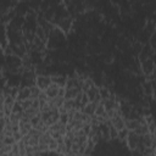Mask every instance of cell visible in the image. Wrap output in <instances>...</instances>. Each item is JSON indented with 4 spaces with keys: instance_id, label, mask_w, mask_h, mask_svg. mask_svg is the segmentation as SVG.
Listing matches in <instances>:
<instances>
[{
    "instance_id": "2e32d148",
    "label": "cell",
    "mask_w": 156,
    "mask_h": 156,
    "mask_svg": "<svg viewBox=\"0 0 156 156\" xmlns=\"http://www.w3.org/2000/svg\"><path fill=\"white\" fill-rule=\"evenodd\" d=\"M95 85V83H94V80H93V78L91 77H88L87 79H84L83 82H82V85H80V89H82V91L83 93H87L90 88H93Z\"/></svg>"
},
{
    "instance_id": "5b68a950",
    "label": "cell",
    "mask_w": 156,
    "mask_h": 156,
    "mask_svg": "<svg viewBox=\"0 0 156 156\" xmlns=\"http://www.w3.org/2000/svg\"><path fill=\"white\" fill-rule=\"evenodd\" d=\"M49 132L50 133H60L62 135H66L67 134V126L63 124L62 122L57 121L55 123H52L50 127H49Z\"/></svg>"
},
{
    "instance_id": "cb8c5ba5",
    "label": "cell",
    "mask_w": 156,
    "mask_h": 156,
    "mask_svg": "<svg viewBox=\"0 0 156 156\" xmlns=\"http://www.w3.org/2000/svg\"><path fill=\"white\" fill-rule=\"evenodd\" d=\"M41 122H43V119H41V113H40V112H39L37 116H34V117L30 119V123H32L33 128H34V127H37L38 124H40Z\"/></svg>"
},
{
    "instance_id": "484cf974",
    "label": "cell",
    "mask_w": 156,
    "mask_h": 156,
    "mask_svg": "<svg viewBox=\"0 0 156 156\" xmlns=\"http://www.w3.org/2000/svg\"><path fill=\"white\" fill-rule=\"evenodd\" d=\"M21 105H22L23 110L30 108V107H32V105H33V99H28V100H24V101H22V102H21Z\"/></svg>"
},
{
    "instance_id": "ac0fdd59",
    "label": "cell",
    "mask_w": 156,
    "mask_h": 156,
    "mask_svg": "<svg viewBox=\"0 0 156 156\" xmlns=\"http://www.w3.org/2000/svg\"><path fill=\"white\" fill-rule=\"evenodd\" d=\"M76 101L80 105V107H83V106H85L87 104L90 102V100H89V98H88V94H87V93H83V91H82L80 95L76 99Z\"/></svg>"
},
{
    "instance_id": "d4e9b609",
    "label": "cell",
    "mask_w": 156,
    "mask_h": 156,
    "mask_svg": "<svg viewBox=\"0 0 156 156\" xmlns=\"http://www.w3.org/2000/svg\"><path fill=\"white\" fill-rule=\"evenodd\" d=\"M110 139L111 140H117V136H118V130L113 127V126H111V123H110ZM110 140V141H111Z\"/></svg>"
},
{
    "instance_id": "603a6c76",
    "label": "cell",
    "mask_w": 156,
    "mask_h": 156,
    "mask_svg": "<svg viewBox=\"0 0 156 156\" xmlns=\"http://www.w3.org/2000/svg\"><path fill=\"white\" fill-rule=\"evenodd\" d=\"M105 112H106V108H105V106H104V104H102V101H101V102H99V104L96 105L95 116H104Z\"/></svg>"
},
{
    "instance_id": "277c9868",
    "label": "cell",
    "mask_w": 156,
    "mask_h": 156,
    "mask_svg": "<svg viewBox=\"0 0 156 156\" xmlns=\"http://www.w3.org/2000/svg\"><path fill=\"white\" fill-rule=\"evenodd\" d=\"M139 143H140V136L136 135L134 132H129L127 140H126V147L129 151H134V150H136V146Z\"/></svg>"
},
{
    "instance_id": "44dd1931",
    "label": "cell",
    "mask_w": 156,
    "mask_h": 156,
    "mask_svg": "<svg viewBox=\"0 0 156 156\" xmlns=\"http://www.w3.org/2000/svg\"><path fill=\"white\" fill-rule=\"evenodd\" d=\"M41 93H43V90H40L37 85L30 87V99H38Z\"/></svg>"
},
{
    "instance_id": "8992f818",
    "label": "cell",
    "mask_w": 156,
    "mask_h": 156,
    "mask_svg": "<svg viewBox=\"0 0 156 156\" xmlns=\"http://www.w3.org/2000/svg\"><path fill=\"white\" fill-rule=\"evenodd\" d=\"M88 98L90 100V102H95V104H99L101 102V98H100V93H99V87L98 85H94L93 88H90L88 91Z\"/></svg>"
},
{
    "instance_id": "ffe728a7",
    "label": "cell",
    "mask_w": 156,
    "mask_h": 156,
    "mask_svg": "<svg viewBox=\"0 0 156 156\" xmlns=\"http://www.w3.org/2000/svg\"><path fill=\"white\" fill-rule=\"evenodd\" d=\"M51 139H52V136H51V134H50L49 132L41 133V135H40V138H39V144H45V145H48Z\"/></svg>"
},
{
    "instance_id": "7a4b0ae2",
    "label": "cell",
    "mask_w": 156,
    "mask_h": 156,
    "mask_svg": "<svg viewBox=\"0 0 156 156\" xmlns=\"http://www.w3.org/2000/svg\"><path fill=\"white\" fill-rule=\"evenodd\" d=\"M140 71H141V74L144 77H149L151 74L155 73L156 71V65H155V61L151 58H147L143 62H140Z\"/></svg>"
},
{
    "instance_id": "5bb4252c",
    "label": "cell",
    "mask_w": 156,
    "mask_h": 156,
    "mask_svg": "<svg viewBox=\"0 0 156 156\" xmlns=\"http://www.w3.org/2000/svg\"><path fill=\"white\" fill-rule=\"evenodd\" d=\"M96 105L98 104H95V102H89V104H87L85 106L82 107V112H84L88 116H94L95 110H96Z\"/></svg>"
},
{
    "instance_id": "4316f807",
    "label": "cell",
    "mask_w": 156,
    "mask_h": 156,
    "mask_svg": "<svg viewBox=\"0 0 156 156\" xmlns=\"http://www.w3.org/2000/svg\"><path fill=\"white\" fill-rule=\"evenodd\" d=\"M72 156H83V155H82V154H73V152H72Z\"/></svg>"
},
{
    "instance_id": "d6986e66",
    "label": "cell",
    "mask_w": 156,
    "mask_h": 156,
    "mask_svg": "<svg viewBox=\"0 0 156 156\" xmlns=\"http://www.w3.org/2000/svg\"><path fill=\"white\" fill-rule=\"evenodd\" d=\"M134 133L136 134V135H139V136H141V135H145V134H147L149 133V127H147V124H145V123H141L135 130H134Z\"/></svg>"
},
{
    "instance_id": "9c48e42d",
    "label": "cell",
    "mask_w": 156,
    "mask_h": 156,
    "mask_svg": "<svg viewBox=\"0 0 156 156\" xmlns=\"http://www.w3.org/2000/svg\"><path fill=\"white\" fill-rule=\"evenodd\" d=\"M28 99H30V88L29 87H20V90H18V94H17V98H16V101L22 102V101L28 100Z\"/></svg>"
},
{
    "instance_id": "e0dca14e",
    "label": "cell",
    "mask_w": 156,
    "mask_h": 156,
    "mask_svg": "<svg viewBox=\"0 0 156 156\" xmlns=\"http://www.w3.org/2000/svg\"><path fill=\"white\" fill-rule=\"evenodd\" d=\"M32 128H33V126L30 122H20V132L23 136L27 135L32 130Z\"/></svg>"
},
{
    "instance_id": "7c38bea8",
    "label": "cell",
    "mask_w": 156,
    "mask_h": 156,
    "mask_svg": "<svg viewBox=\"0 0 156 156\" xmlns=\"http://www.w3.org/2000/svg\"><path fill=\"white\" fill-rule=\"evenodd\" d=\"M60 89H61V88H60L58 85L51 83V84L49 85V88H48L44 93L46 94V96H48L49 99H52V98H55V96H58V94H60Z\"/></svg>"
},
{
    "instance_id": "4fadbf2b",
    "label": "cell",
    "mask_w": 156,
    "mask_h": 156,
    "mask_svg": "<svg viewBox=\"0 0 156 156\" xmlns=\"http://www.w3.org/2000/svg\"><path fill=\"white\" fill-rule=\"evenodd\" d=\"M99 93H100L101 100H106L112 95V93H115V90L112 88H107L105 85H101V87H99Z\"/></svg>"
},
{
    "instance_id": "ba28073f",
    "label": "cell",
    "mask_w": 156,
    "mask_h": 156,
    "mask_svg": "<svg viewBox=\"0 0 156 156\" xmlns=\"http://www.w3.org/2000/svg\"><path fill=\"white\" fill-rule=\"evenodd\" d=\"M110 123H111V126H113L117 130H122V129H124L126 128V123H124V117L122 116V115H116L113 118H111L110 119Z\"/></svg>"
},
{
    "instance_id": "8fae6325",
    "label": "cell",
    "mask_w": 156,
    "mask_h": 156,
    "mask_svg": "<svg viewBox=\"0 0 156 156\" xmlns=\"http://www.w3.org/2000/svg\"><path fill=\"white\" fill-rule=\"evenodd\" d=\"M124 123H126V128L129 132H134L141 124L139 118H124Z\"/></svg>"
},
{
    "instance_id": "30bf717a",
    "label": "cell",
    "mask_w": 156,
    "mask_h": 156,
    "mask_svg": "<svg viewBox=\"0 0 156 156\" xmlns=\"http://www.w3.org/2000/svg\"><path fill=\"white\" fill-rule=\"evenodd\" d=\"M82 93L80 88H69L66 89L65 88V100H76Z\"/></svg>"
},
{
    "instance_id": "52a82bcc",
    "label": "cell",
    "mask_w": 156,
    "mask_h": 156,
    "mask_svg": "<svg viewBox=\"0 0 156 156\" xmlns=\"http://www.w3.org/2000/svg\"><path fill=\"white\" fill-rule=\"evenodd\" d=\"M67 76L66 74H62V73H55V74H51V80L54 84L58 85L60 88H65L66 87V83H67Z\"/></svg>"
},
{
    "instance_id": "6da1fadb",
    "label": "cell",
    "mask_w": 156,
    "mask_h": 156,
    "mask_svg": "<svg viewBox=\"0 0 156 156\" xmlns=\"http://www.w3.org/2000/svg\"><path fill=\"white\" fill-rule=\"evenodd\" d=\"M40 135H41V133H40L38 129L32 128V130H30L27 135H24L22 140L24 141V144H26L27 146H37V145L39 144V138H40Z\"/></svg>"
},
{
    "instance_id": "7402d4cb",
    "label": "cell",
    "mask_w": 156,
    "mask_h": 156,
    "mask_svg": "<svg viewBox=\"0 0 156 156\" xmlns=\"http://www.w3.org/2000/svg\"><path fill=\"white\" fill-rule=\"evenodd\" d=\"M48 149H49V152H56L57 149H58V143H57V140L51 139V140L49 141V144H48Z\"/></svg>"
},
{
    "instance_id": "3957f363",
    "label": "cell",
    "mask_w": 156,
    "mask_h": 156,
    "mask_svg": "<svg viewBox=\"0 0 156 156\" xmlns=\"http://www.w3.org/2000/svg\"><path fill=\"white\" fill-rule=\"evenodd\" d=\"M51 83H52V80H51L50 74H39L35 77V85L43 91H45Z\"/></svg>"
},
{
    "instance_id": "9a60e30c",
    "label": "cell",
    "mask_w": 156,
    "mask_h": 156,
    "mask_svg": "<svg viewBox=\"0 0 156 156\" xmlns=\"http://www.w3.org/2000/svg\"><path fill=\"white\" fill-rule=\"evenodd\" d=\"M63 101H65V98H62V96H55V98H52V99H49V104L51 105V107L52 108H58V107H61L62 105H63Z\"/></svg>"
}]
</instances>
